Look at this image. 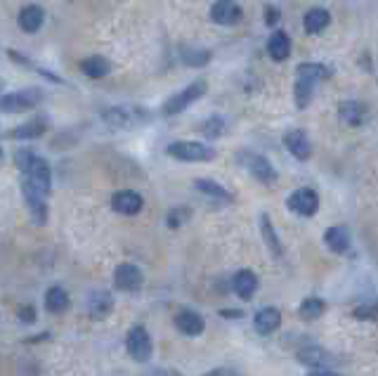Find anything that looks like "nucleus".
Returning a JSON list of instances; mask_svg holds the SVG:
<instances>
[{"instance_id":"1","label":"nucleus","mask_w":378,"mask_h":376,"mask_svg":"<svg viewBox=\"0 0 378 376\" xmlns=\"http://www.w3.org/2000/svg\"><path fill=\"white\" fill-rule=\"evenodd\" d=\"M15 164L19 171L24 173V202L29 206L31 218H34L36 225H43L48 220V204H45V197L52 190V171L50 164L43 157H38L34 149H17L15 152Z\"/></svg>"},{"instance_id":"2","label":"nucleus","mask_w":378,"mask_h":376,"mask_svg":"<svg viewBox=\"0 0 378 376\" xmlns=\"http://www.w3.org/2000/svg\"><path fill=\"white\" fill-rule=\"evenodd\" d=\"M104 123L114 131H128V128L142 126V123L149 121V112L142 107H133V105H121V107H109L104 112Z\"/></svg>"},{"instance_id":"3","label":"nucleus","mask_w":378,"mask_h":376,"mask_svg":"<svg viewBox=\"0 0 378 376\" xmlns=\"http://www.w3.org/2000/svg\"><path fill=\"white\" fill-rule=\"evenodd\" d=\"M41 102H43V90L41 88L15 90V93L0 95V112L22 114V112H29V109H36Z\"/></svg>"},{"instance_id":"4","label":"nucleus","mask_w":378,"mask_h":376,"mask_svg":"<svg viewBox=\"0 0 378 376\" xmlns=\"http://www.w3.org/2000/svg\"><path fill=\"white\" fill-rule=\"evenodd\" d=\"M206 90H208V83H206L204 79L189 83L185 90L175 93L173 97H168L166 105L161 107V114H164V116H178V114H182L187 107H192L194 102L201 100V97L206 95Z\"/></svg>"},{"instance_id":"5","label":"nucleus","mask_w":378,"mask_h":376,"mask_svg":"<svg viewBox=\"0 0 378 376\" xmlns=\"http://www.w3.org/2000/svg\"><path fill=\"white\" fill-rule=\"evenodd\" d=\"M168 157L178 159V161H187V164H206V161L215 159V149L204 145V142H189V140H180L168 145Z\"/></svg>"},{"instance_id":"6","label":"nucleus","mask_w":378,"mask_h":376,"mask_svg":"<svg viewBox=\"0 0 378 376\" xmlns=\"http://www.w3.org/2000/svg\"><path fill=\"white\" fill-rule=\"evenodd\" d=\"M237 161L241 166L249 171L253 178L258 180V183H263V185H275L277 183V171H275V166L267 161L263 154H253V152H239L237 154Z\"/></svg>"},{"instance_id":"7","label":"nucleus","mask_w":378,"mask_h":376,"mask_svg":"<svg viewBox=\"0 0 378 376\" xmlns=\"http://www.w3.org/2000/svg\"><path fill=\"white\" fill-rule=\"evenodd\" d=\"M126 348H128V355L133 358L135 362L145 365V362L152 360V353H154V346H152V336L145 327H133L126 336Z\"/></svg>"},{"instance_id":"8","label":"nucleus","mask_w":378,"mask_h":376,"mask_svg":"<svg viewBox=\"0 0 378 376\" xmlns=\"http://www.w3.org/2000/svg\"><path fill=\"white\" fill-rule=\"evenodd\" d=\"M286 206H289V211L298 213V216L310 218V216H315L319 209V194L315 190H310V187H301V190L289 194Z\"/></svg>"},{"instance_id":"9","label":"nucleus","mask_w":378,"mask_h":376,"mask_svg":"<svg viewBox=\"0 0 378 376\" xmlns=\"http://www.w3.org/2000/svg\"><path fill=\"white\" fill-rule=\"evenodd\" d=\"M142 270L133 263H121L119 268L114 270V284L116 289L121 291H138L142 287Z\"/></svg>"},{"instance_id":"10","label":"nucleus","mask_w":378,"mask_h":376,"mask_svg":"<svg viewBox=\"0 0 378 376\" xmlns=\"http://www.w3.org/2000/svg\"><path fill=\"white\" fill-rule=\"evenodd\" d=\"M145 206V199L133 190H121L112 197V209L121 216H138Z\"/></svg>"},{"instance_id":"11","label":"nucleus","mask_w":378,"mask_h":376,"mask_svg":"<svg viewBox=\"0 0 378 376\" xmlns=\"http://www.w3.org/2000/svg\"><path fill=\"white\" fill-rule=\"evenodd\" d=\"M211 19L220 27H232L241 19V8L234 0H215L211 5Z\"/></svg>"},{"instance_id":"12","label":"nucleus","mask_w":378,"mask_h":376,"mask_svg":"<svg viewBox=\"0 0 378 376\" xmlns=\"http://www.w3.org/2000/svg\"><path fill=\"white\" fill-rule=\"evenodd\" d=\"M284 147L289 149V154H293L298 161H308L310 154H312V145H310V138L308 133L296 128V131H289L284 135Z\"/></svg>"},{"instance_id":"13","label":"nucleus","mask_w":378,"mask_h":376,"mask_svg":"<svg viewBox=\"0 0 378 376\" xmlns=\"http://www.w3.org/2000/svg\"><path fill=\"white\" fill-rule=\"evenodd\" d=\"M175 327H178V332L185 336H199V334H204L206 322H204V317L199 313H194V310H180V313L175 315Z\"/></svg>"},{"instance_id":"14","label":"nucleus","mask_w":378,"mask_h":376,"mask_svg":"<svg viewBox=\"0 0 378 376\" xmlns=\"http://www.w3.org/2000/svg\"><path fill=\"white\" fill-rule=\"evenodd\" d=\"M279 324H282V313H279L277 308H270V306L258 310L256 317H253V327H256V332L260 336L275 334L279 329Z\"/></svg>"},{"instance_id":"15","label":"nucleus","mask_w":378,"mask_h":376,"mask_svg":"<svg viewBox=\"0 0 378 376\" xmlns=\"http://www.w3.org/2000/svg\"><path fill=\"white\" fill-rule=\"evenodd\" d=\"M338 116H341V121L345 123V126H362L364 121H367V107L362 105V102H357V100H345L338 105Z\"/></svg>"},{"instance_id":"16","label":"nucleus","mask_w":378,"mask_h":376,"mask_svg":"<svg viewBox=\"0 0 378 376\" xmlns=\"http://www.w3.org/2000/svg\"><path fill=\"white\" fill-rule=\"evenodd\" d=\"M232 287H234V294H237L241 301H251L258 291V277L256 272L251 270H239L232 280Z\"/></svg>"},{"instance_id":"17","label":"nucleus","mask_w":378,"mask_h":376,"mask_svg":"<svg viewBox=\"0 0 378 376\" xmlns=\"http://www.w3.org/2000/svg\"><path fill=\"white\" fill-rule=\"evenodd\" d=\"M112 308H114V296L109 294V291H93L88 298V313L93 320H104L109 313H112Z\"/></svg>"},{"instance_id":"18","label":"nucleus","mask_w":378,"mask_h":376,"mask_svg":"<svg viewBox=\"0 0 378 376\" xmlns=\"http://www.w3.org/2000/svg\"><path fill=\"white\" fill-rule=\"evenodd\" d=\"M324 244H327L334 254H345V251L350 249V244H353V237H350V230L345 228V225H334V228H329L327 235H324Z\"/></svg>"},{"instance_id":"19","label":"nucleus","mask_w":378,"mask_h":376,"mask_svg":"<svg viewBox=\"0 0 378 376\" xmlns=\"http://www.w3.org/2000/svg\"><path fill=\"white\" fill-rule=\"evenodd\" d=\"M45 22V12L38 5H26V8L19 12V29L24 34H38Z\"/></svg>"},{"instance_id":"20","label":"nucleus","mask_w":378,"mask_h":376,"mask_svg":"<svg viewBox=\"0 0 378 376\" xmlns=\"http://www.w3.org/2000/svg\"><path fill=\"white\" fill-rule=\"evenodd\" d=\"M298 360H301L305 367H315V369H324V367L334 365V358L319 346H308V348L298 350Z\"/></svg>"},{"instance_id":"21","label":"nucleus","mask_w":378,"mask_h":376,"mask_svg":"<svg viewBox=\"0 0 378 376\" xmlns=\"http://www.w3.org/2000/svg\"><path fill=\"white\" fill-rule=\"evenodd\" d=\"M267 53L275 62H284L289 60L291 55V38L286 31H275L270 38H267Z\"/></svg>"},{"instance_id":"22","label":"nucleus","mask_w":378,"mask_h":376,"mask_svg":"<svg viewBox=\"0 0 378 376\" xmlns=\"http://www.w3.org/2000/svg\"><path fill=\"white\" fill-rule=\"evenodd\" d=\"M194 187H197V192H201L204 197L213 199V202H218V204H232L234 202L232 194L227 192L223 185L213 183V180H194Z\"/></svg>"},{"instance_id":"23","label":"nucleus","mask_w":378,"mask_h":376,"mask_svg":"<svg viewBox=\"0 0 378 376\" xmlns=\"http://www.w3.org/2000/svg\"><path fill=\"white\" fill-rule=\"evenodd\" d=\"M329 22H331V15H329V10H324V8H312V10H308V15L303 17V27L310 36L322 34V31L329 27Z\"/></svg>"},{"instance_id":"24","label":"nucleus","mask_w":378,"mask_h":376,"mask_svg":"<svg viewBox=\"0 0 378 376\" xmlns=\"http://www.w3.org/2000/svg\"><path fill=\"white\" fill-rule=\"evenodd\" d=\"M69 306H71V298L67 294V289H62V287H50L48 289V294H45V308H48L52 315L67 313Z\"/></svg>"},{"instance_id":"25","label":"nucleus","mask_w":378,"mask_h":376,"mask_svg":"<svg viewBox=\"0 0 378 376\" xmlns=\"http://www.w3.org/2000/svg\"><path fill=\"white\" fill-rule=\"evenodd\" d=\"M81 71L88 76V79H104V76L112 74V64L100 55H93V57H86V60L81 62Z\"/></svg>"},{"instance_id":"26","label":"nucleus","mask_w":378,"mask_h":376,"mask_svg":"<svg viewBox=\"0 0 378 376\" xmlns=\"http://www.w3.org/2000/svg\"><path fill=\"white\" fill-rule=\"evenodd\" d=\"M296 74H298V79L319 83V81H327V79H329L331 69L324 67V64H319V62H303V64H298Z\"/></svg>"},{"instance_id":"27","label":"nucleus","mask_w":378,"mask_h":376,"mask_svg":"<svg viewBox=\"0 0 378 376\" xmlns=\"http://www.w3.org/2000/svg\"><path fill=\"white\" fill-rule=\"evenodd\" d=\"M180 60H182V64H187V67L201 69V67H206V64L211 62V50L189 48V45H185V48L180 50Z\"/></svg>"},{"instance_id":"28","label":"nucleus","mask_w":378,"mask_h":376,"mask_svg":"<svg viewBox=\"0 0 378 376\" xmlns=\"http://www.w3.org/2000/svg\"><path fill=\"white\" fill-rule=\"evenodd\" d=\"M48 131V121L45 119H31L29 123L19 126L12 131V138L15 140H34V138H41V135Z\"/></svg>"},{"instance_id":"29","label":"nucleus","mask_w":378,"mask_h":376,"mask_svg":"<svg viewBox=\"0 0 378 376\" xmlns=\"http://www.w3.org/2000/svg\"><path fill=\"white\" fill-rule=\"evenodd\" d=\"M315 86L317 83L305 81V79H296V86H293V100H296L298 109H305L315 97Z\"/></svg>"},{"instance_id":"30","label":"nucleus","mask_w":378,"mask_h":376,"mask_svg":"<svg viewBox=\"0 0 378 376\" xmlns=\"http://www.w3.org/2000/svg\"><path fill=\"white\" fill-rule=\"evenodd\" d=\"M260 232H263L265 244H267V249H270V254L272 256H282L284 254V251H282V242H279L277 230L272 228V223H270V218H267V216H260Z\"/></svg>"},{"instance_id":"31","label":"nucleus","mask_w":378,"mask_h":376,"mask_svg":"<svg viewBox=\"0 0 378 376\" xmlns=\"http://www.w3.org/2000/svg\"><path fill=\"white\" fill-rule=\"evenodd\" d=\"M227 131V123L223 116H211V119H206L201 123V133L206 135L208 140H215V138H223Z\"/></svg>"},{"instance_id":"32","label":"nucleus","mask_w":378,"mask_h":376,"mask_svg":"<svg viewBox=\"0 0 378 376\" xmlns=\"http://www.w3.org/2000/svg\"><path fill=\"white\" fill-rule=\"evenodd\" d=\"M298 313H301L303 320H317V317H322L324 313V301L322 298H305V301L301 303V308H298Z\"/></svg>"},{"instance_id":"33","label":"nucleus","mask_w":378,"mask_h":376,"mask_svg":"<svg viewBox=\"0 0 378 376\" xmlns=\"http://www.w3.org/2000/svg\"><path fill=\"white\" fill-rule=\"evenodd\" d=\"M187 218H189V211L187 209H173L171 213H168L166 223H168V228H171V230H178Z\"/></svg>"},{"instance_id":"34","label":"nucleus","mask_w":378,"mask_h":376,"mask_svg":"<svg viewBox=\"0 0 378 376\" xmlns=\"http://www.w3.org/2000/svg\"><path fill=\"white\" fill-rule=\"evenodd\" d=\"M279 17L282 15H279V10L275 8V5H267L265 8V24L267 27H275V24L279 22Z\"/></svg>"},{"instance_id":"35","label":"nucleus","mask_w":378,"mask_h":376,"mask_svg":"<svg viewBox=\"0 0 378 376\" xmlns=\"http://www.w3.org/2000/svg\"><path fill=\"white\" fill-rule=\"evenodd\" d=\"M19 317H22L24 322H34L36 313H34V308H31V306H24V308H19Z\"/></svg>"},{"instance_id":"36","label":"nucleus","mask_w":378,"mask_h":376,"mask_svg":"<svg viewBox=\"0 0 378 376\" xmlns=\"http://www.w3.org/2000/svg\"><path fill=\"white\" fill-rule=\"evenodd\" d=\"M147 376H182V374L175 372V369H152Z\"/></svg>"},{"instance_id":"37","label":"nucleus","mask_w":378,"mask_h":376,"mask_svg":"<svg viewBox=\"0 0 378 376\" xmlns=\"http://www.w3.org/2000/svg\"><path fill=\"white\" fill-rule=\"evenodd\" d=\"M204 376H239V374L232 372V369H213V372H208Z\"/></svg>"},{"instance_id":"38","label":"nucleus","mask_w":378,"mask_h":376,"mask_svg":"<svg viewBox=\"0 0 378 376\" xmlns=\"http://www.w3.org/2000/svg\"><path fill=\"white\" fill-rule=\"evenodd\" d=\"M223 315H225V317H244V313H241V310H225Z\"/></svg>"},{"instance_id":"39","label":"nucleus","mask_w":378,"mask_h":376,"mask_svg":"<svg viewBox=\"0 0 378 376\" xmlns=\"http://www.w3.org/2000/svg\"><path fill=\"white\" fill-rule=\"evenodd\" d=\"M310 376H341V374H334V372H324V369H319V372L310 374Z\"/></svg>"},{"instance_id":"40","label":"nucleus","mask_w":378,"mask_h":376,"mask_svg":"<svg viewBox=\"0 0 378 376\" xmlns=\"http://www.w3.org/2000/svg\"><path fill=\"white\" fill-rule=\"evenodd\" d=\"M0 159H3V149H0Z\"/></svg>"}]
</instances>
